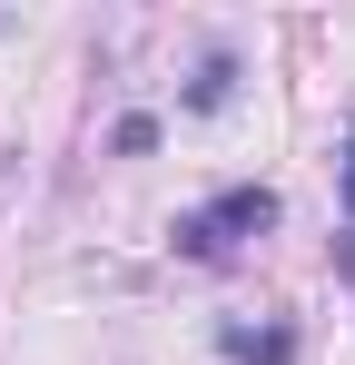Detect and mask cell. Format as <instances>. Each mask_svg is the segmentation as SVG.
Listing matches in <instances>:
<instances>
[{
	"instance_id": "cell-1",
	"label": "cell",
	"mask_w": 355,
	"mask_h": 365,
	"mask_svg": "<svg viewBox=\"0 0 355 365\" xmlns=\"http://www.w3.org/2000/svg\"><path fill=\"white\" fill-rule=\"evenodd\" d=\"M267 227H277V187L237 178V187H217V197H197V207H178L168 247H178V257H197V267H227V257H247Z\"/></svg>"
},
{
	"instance_id": "cell-2",
	"label": "cell",
	"mask_w": 355,
	"mask_h": 365,
	"mask_svg": "<svg viewBox=\"0 0 355 365\" xmlns=\"http://www.w3.org/2000/svg\"><path fill=\"white\" fill-rule=\"evenodd\" d=\"M217 356L227 365H296V326H277V316H267V326L227 316V326H217Z\"/></svg>"
},
{
	"instance_id": "cell-3",
	"label": "cell",
	"mask_w": 355,
	"mask_h": 365,
	"mask_svg": "<svg viewBox=\"0 0 355 365\" xmlns=\"http://www.w3.org/2000/svg\"><path fill=\"white\" fill-rule=\"evenodd\" d=\"M227 89H237V50L207 40V60H197V79H187V109L207 119V109H227Z\"/></svg>"
},
{
	"instance_id": "cell-4",
	"label": "cell",
	"mask_w": 355,
	"mask_h": 365,
	"mask_svg": "<svg viewBox=\"0 0 355 365\" xmlns=\"http://www.w3.org/2000/svg\"><path fill=\"white\" fill-rule=\"evenodd\" d=\"M109 148H118V158H148V148H158V119H148V109H128V119L109 128Z\"/></svg>"
},
{
	"instance_id": "cell-5",
	"label": "cell",
	"mask_w": 355,
	"mask_h": 365,
	"mask_svg": "<svg viewBox=\"0 0 355 365\" xmlns=\"http://www.w3.org/2000/svg\"><path fill=\"white\" fill-rule=\"evenodd\" d=\"M336 207L355 217V128H346V158H336Z\"/></svg>"
},
{
	"instance_id": "cell-6",
	"label": "cell",
	"mask_w": 355,
	"mask_h": 365,
	"mask_svg": "<svg viewBox=\"0 0 355 365\" xmlns=\"http://www.w3.org/2000/svg\"><path fill=\"white\" fill-rule=\"evenodd\" d=\"M336 267H346V287H355V237H346V247H336Z\"/></svg>"
}]
</instances>
